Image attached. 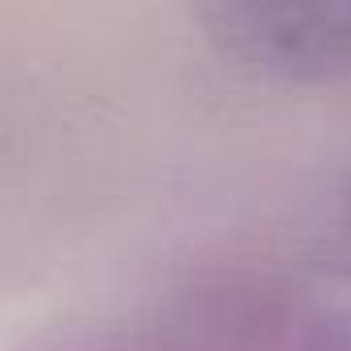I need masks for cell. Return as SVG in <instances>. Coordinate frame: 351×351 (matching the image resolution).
<instances>
[{
	"label": "cell",
	"mask_w": 351,
	"mask_h": 351,
	"mask_svg": "<svg viewBox=\"0 0 351 351\" xmlns=\"http://www.w3.org/2000/svg\"><path fill=\"white\" fill-rule=\"evenodd\" d=\"M141 351H351V335L302 289L236 273L178 293Z\"/></svg>",
	"instance_id": "6da1fadb"
},
{
	"label": "cell",
	"mask_w": 351,
	"mask_h": 351,
	"mask_svg": "<svg viewBox=\"0 0 351 351\" xmlns=\"http://www.w3.org/2000/svg\"><path fill=\"white\" fill-rule=\"evenodd\" d=\"M207 42L265 83L351 75V0H191Z\"/></svg>",
	"instance_id": "7a4b0ae2"
},
{
	"label": "cell",
	"mask_w": 351,
	"mask_h": 351,
	"mask_svg": "<svg viewBox=\"0 0 351 351\" xmlns=\"http://www.w3.org/2000/svg\"><path fill=\"white\" fill-rule=\"evenodd\" d=\"M322 256L330 261V269L351 277V191H347V199L339 203V211L330 215V223L322 232Z\"/></svg>",
	"instance_id": "3957f363"
}]
</instances>
